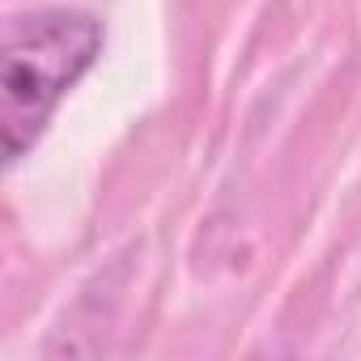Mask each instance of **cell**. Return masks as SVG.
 Masks as SVG:
<instances>
[{
  "label": "cell",
  "mask_w": 361,
  "mask_h": 361,
  "mask_svg": "<svg viewBox=\"0 0 361 361\" xmlns=\"http://www.w3.org/2000/svg\"><path fill=\"white\" fill-rule=\"evenodd\" d=\"M102 51V26L77 9H39L13 18L0 47V145L18 166L64 94L90 73Z\"/></svg>",
  "instance_id": "cell-1"
}]
</instances>
